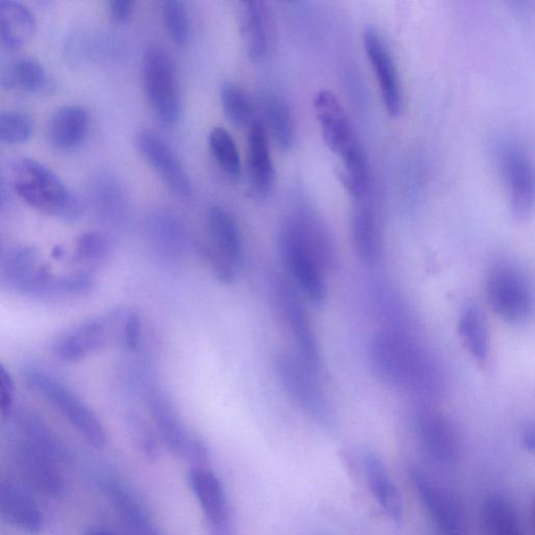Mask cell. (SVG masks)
Returning a JSON list of instances; mask_svg holds the SVG:
<instances>
[{
  "label": "cell",
  "instance_id": "obj_43",
  "mask_svg": "<svg viewBox=\"0 0 535 535\" xmlns=\"http://www.w3.org/2000/svg\"><path fill=\"white\" fill-rule=\"evenodd\" d=\"M521 440L524 448L533 454L535 449V430L532 421H526L522 426Z\"/></svg>",
  "mask_w": 535,
  "mask_h": 535
},
{
  "label": "cell",
  "instance_id": "obj_7",
  "mask_svg": "<svg viewBox=\"0 0 535 535\" xmlns=\"http://www.w3.org/2000/svg\"><path fill=\"white\" fill-rule=\"evenodd\" d=\"M143 83L149 105L156 118L165 125L178 122L181 98L174 66L168 54L157 46L145 52Z\"/></svg>",
  "mask_w": 535,
  "mask_h": 535
},
{
  "label": "cell",
  "instance_id": "obj_18",
  "mask_svg": "<svg viewBox=\"0 0 535 535\" xmlns=\"http://www.w3.org/2000/svg\"><path fill=\"white\" fill-rule=\"evenodd\" d=\"M366 196L356 199L352 236L358 257L367 265H376L383 257L382 228L377 209Z\"/></svg>",
  "mask_w": 535,
  "mask_h": 535
},
{
  "label": "cell",
  "instance_id": "obj_14",
  "mask_svg": "<svg viewBox=\"0 0 535 535\" xmlns=\"http://www.w3.org/2000/svg\"><path fill=\"white\" fill-rule=\"evenodd\" d=\"M511 213L518 220L528 219L534 205V172L532 161L518 146H506L500 155Z\"/></svg>",
  "mask_w": 535,
  "mask_h": 535
},
{
  "label": "cell",
  "instance_id": "obj_35",
  "mask_svg": "<svg viewBox=\"0 0 535 535\" xmlns=\"http://www.w3.org/2000/svg\"><path fill=\"white\" fill-rule=\"evenodd\" d=\"M32 133V120L25 113H0V142L10 145L23 144L29 141Z\"/></svg>",
  "mask_w": 535,
  "mask_h": 535
},
{
  "label": "cell",
  "instance_id": "obj_23",
  "mask_svg": "<svg viewBox=\"0 0 535 535\" xmlns=\"http://www.w3.org/2000/svg\"><path fill=\"white\" fill-rule=\"evenodd\" d=\"M89 127V114L83 107H62L53 114L50 121V141L59 149L78 148L85 141Z\"/></svg>",
  "mask_w": 535,
  "mask_h": 535
},
{
  "label": "cell",
  "instance_id": "obj_21",
  "mask_svg": "<svg viewBox=\"0 0 535 535\" xmlns=\"http://www.w3.org/2000/svg\"><path fill=\"white\" fill-rule=\"evenodd\" d=\"M418 434L429 456L439 463H451L459 453V437L449 418L429 414L418 425Z\"/></svg>",
  "mask_w": 535,
  "mask_h": 535
},
{
  "label": "cell",
  "instance_id": "obj_16",
  "mask_svg": "<svg viewBox=\"0 0 535 535\" xmlns=\"http://www.w3.org/2000/svg\"><path fill=\"white\" fill-rule=\"evenodd\" d=\"M147 242L157 259L168 265L183 261L188 250V234L181 220L166 209L152 212L146 219Z\"/></svg>",
  "mask_w": 535,
  "mask_h": 535
},
{
  "label": "cell",
  "instance_id": "obj_22",
  "mask_svg": "<svg viewBox=\"0 0 535 535\" xmlns=\"http://www.w3.org/2000/svg\"><path fill=\"white\" fill-rule=\"evenodd\" d=\"M206 241L237 266L243 263V243L240 228L225 208L214 205L206 215Z\"/></svg>",
  "mask_w": 535,
  "mask_h": 535
},
{
  "label": "cell",
  "instance_id": "obj_37",
  "mask_svg": "<svg viewBox=\"0 0 535 535\" xmlns=\"http://www.w3.org/2000/svg\"><path fill=\"white\" fill-rule=\"evenodd\" d=\"M111 250L109 239L99 232H88L83 235L77 244V258L92 266L103 263Z\"/></svg>",
  "mask_w": 535,
  "mask_h": 535
},
{
  "label": "cell",
  "instance_id": "obj_32",
  "mask_svg": "<svg viewBox=\"0 0 535 535\" xmlns=\"http://www.w3.org/2000/svg\"><path fill=\"white\" fill-rule=\"evenodd\" d=\"M208 147L220 169L230 178L242 173L240 152L235 138L224 128L216 127L208 135Z\"/></svg>",
  "mask_w": 535,
  "mask_h": 535
},
{
  "label": "cell",
  "instance_id": "obj_2",
  "mask_svg": "<svg viewBox=\"0 0 535 535\" xmlns=\"http://www.w3.org/2000/svg\"><path fill=\"white\" fill-rule=\"evenodd\" d=\"M14 189L20 198L37 211L75 220L82 215L81 201L68 191L61 179L40 162L22 158L12 169Z\"/></svg>",
  "mask_w": 535,
  "mask_h": 535
},
{
  "label": "cell",
  "instance_id": "obj_15",
  "mask_svg": "<svg viewBox=\"0 0 535 535\" xmlns=\"http://www.w3.org/2000/svg\"><path fill=\"white\" fill-rule=\"evenodd\" d=\"M410 478L440 535H467V525L458 505L443 488L417 468L411 469Z\"/></svg>",
  "mask_w": 535,
  "mask_h": 535
},
{
  "label": "cell",
  "instance_id": "obj_20",
  "mask_svg": "<svg viewBox=\"0 0 535 535\" xmlns=\"http://www.w3.org/2000/svg\"><path fill=\"white\" fill-rule=\"evenodd\" d=\"M109 334L106 321L95 319L79 325L64 334L55 345L59 359L74 363L101 350Z\"/></svg>",
  "mask_w": 535,
  "mask_h": 535
},
{
  "label": "cell",
  "instance_id": "obj_24",
  "mask_svg": "<svg viewBox=\"0 0 535 535\" xmlns=\"http://www.w3.org/2000/svg\"><path fill=\"white\" fill-rule=\"evenodd\" d=\"M37 30L32 11L12 0L0 2V41L8 49L18 50L29 43Z\"/></svg>",
  "mask_w": 535,
  "mask_h": 535
},
{
  "label": "cell",
  "instance_id": "obj_25",
  "mask_svg": "<svg viewBox=\"0 0 535 535\" xmlns=\"http://www.w3.org/2000/svg\"><path fill=\"white\" fill-rule=\"evenodd\" d=\"M292 218L297 224L317 262L323 271H329L335 264L336 252L331 232L321 218L309 208H299Z\"/></svg>",
  "mask_w": 535,
  "mask_h": 535
},
{
  "label": "cell",
  "instance_id": "obj_42",
  "mask_svg": "<svg viewBox=\"0 0 535 535\" xmlns=\"http://www.w3.org/2000/svg\"><path fill=\"white\" fill-rule=\"evenodd\" d=\"M134 11L132 0H112L109 3V12L111 17L118 22L127 21Z\"/></svg>",
  "mask_w": 535,
  "mask_h": 535
},
{
  "label": "cell",
  "instance_id": "obj_5",
  "mask_svg": "<svg viewBox=\"0 0 535 535\" xmlns=\"http://www.w3.org/2000/svg\"><path fill=\"white\" fill-rule=\"evenodd\" d=\"M144 400L159 436L176 457L193 464L208 461L209 450L205 441L185 427L170 398L158 385Z\"/></svg>",
  "mask_w": 535,
  "mask_h": 535
},
{
  "label": "cell",
  "instance_id": "obj_44",
  "mask_svg": "<svg viewBox=\"0 0 535 535\" xmlns=\"http://www.w3.org/2000/svg\"><path fill=\"white\" fill-rule=\"evenodd\" d=\"M86 535H109L107 532L99 529L90 530Z\"/></svg>",
  "mask_w": 535,
  "mask_h": 535
},
{
  "label": "cell",
  "instance_id": "obj_17",
  "mask_svg": "<svg viewBox=\"0 0 535 535\" xmlns=\"http://www.w3.org/2000/svg\"><path fill=\"white\" fill-rule=\"evenodd\" d=\"M248 182L258 198H267L275 185V169L267 129L259 122L250 124L248 133Z\"/></svg>",
  "mask_w": 535,
  "mask_h": 535
},
{
  "label": "cell",
  "instance_id": "obj_19",
  "mask_svg": "<svg viewBox=\"0 0 535 535\" xmlns=\"http://www.w3.org/2000/svg\"><path fill=\"white\" fill-rule=\"evenodd\" d=\"M361 458L372 496L393 522L401 523L403 519L402 499L383 460L377 453L368 449L362 451Z\"/></svg>",
  "mask_w": 535,
  "mask_h": 535
},
{
  "label": "cell",
  "instance_id": "obj_33",
  "mask_svg": "<svg viewBox=\"0 0 535 535\" xmlns=\"http://www.w3.org/2000/svg\"><path fill=\"white\" fill-rule=\"evenodd\" d=\"M220 99L224 113L232 124L242 127L252 123V102L240 85L232 82L223 83Z\"/></svg>",
  "mask_w": 535,
  "mask_h": 535
},
{
  "label": "cell",
  "instance_id": "obj_1",
  "mask_svg": "<svg viewBox=\"0 0 535 535\" xmlns=\"http://www.w3.org/2000/svg\"><path fill=\"white\" fill-rule=\"evenodd\" d=\"M314 109L325 145L340 159L341 184L354 199L364 196L369 189L368 161L350 116L328 89L316 93Z\"/></svg>",
  "mask_w": 535,
  "mask_h": 535
},
{
  "label": "cell",
  "instance_id": "obj_40",
  "mask_svg": "<svg viewBox=\"0 0 535 535\" xmlns=\"http://www.w3.org/2000/svg\"><path fill=\"white\" fill-rule=\"evenodd\" d=\"M122 338L130 353L139 351L143 338V321L138 312H126L122 327Z\"/></svg>",
  "mask_w": 535,
  "mask_h": 535
},
{
  "label": "cell",
  "instance_id": "obj_12",
  "mask_svg": "<svg viewBox=\"0 0 535 535\" xmlns=\"http://www.w3.org/2000/svg\"><path fill=\"white\" fill-rule=\"evenodd\" d=\"M135 144L139 155L177 196L189 198L193 194L188 171L164 138L145 130L137 134Z\"/></svg>",
  "mask_w": 535,
  "mask_h": 535
},
{
  "label": "cell",
  "instance_id": "obj_26",
  "mask_svg": "<svg viewBox=\"0 0 535 535\" xmlns=\"http://www.w3.org/2000/svg\"><path fill=\"white\" fill-rule=\"evenodd\" d=\"M242 32L249 58H265L269 49V10L265 2L253 0L242 4Z\"/></svg>",
  "mask_w": 535,
  "mask_h": 535
},
{
  "label": "cell",
  "instance_id": "obj_31",
  "mask_svg": "<svg viewBox=\"0 0 535 535\" xmlns=\"http://www.w3.org/2000/svg\"><path fill=\"white\" fill-rule=\"evenodd\" d=\"M265 119L276 145L284 151L295 143V123L289 105L281 98L270 96L264 102Z\"/></svg>",
  "mask_w": 535,
  "mask_h": 535
},
{
  "label": "cell",
  "instance_id": "obj_9",
  "mask_svg": "<svg viewBox=\"0 0 535 535\" xmlns=\"http://www.w3.org/2000/svg\"><path fill=\"white\" fill-rule=\"evenodd\" d=\"M487 297L493 310L511 324L527 322L533 313V293L527 277L511 266L497 268L488 278Z\"/></svg>",
  "mask_w": 535,
  "mask_h": 535
},
{
  "label": "cell",
  "instance_id": "obj_27",
  "mask_svg": "<svg viewBox=\"0 0 535 535\" xmlns=\"http://www.w3.org/2000/svg\"><path fill=\"white\" fill-rule=\"evenodd\" d=\"M0 514L14 526L38 533L41 515L36 504L25 494L9 484H0Z\"/></svg>",
  "mask_w": 535,
  "mask_h": 535
},
{
  "label": "cell",
  "instance_id": "obj_39",
  "mask_svg": "<svg viewBox=\"0 0 535 535\" xmlns=\"http://www.w3.org/2000/svg\"><path fill=\"white\" fill-rule=\"evenodd\" d=\"M129 429L139 449L150 459L158 453L157 440L152 428L141 415L131 414L128 418Z\"/></svg>",
  "mask_w": 535,
  "mask_h": 535
},
{
  "label": "cell",
  "instance_id": "obj_11",
  "mask_svg": "<svg viewBox=\"0 0 535 535\" xmlns=\"http://www.w3.org/2000/svg\"><path fill=\"white\" fill-rule=\"evenodd\" d=\"M211 535H236L225 488L218 476L205 468H194L188 475Z\"/></svg>",
  "mask_w": 535,
  "mask_h": 535
},
{
  "label": "cell",
  "instance_id": "obj_3",
  "mask_svg": "<svg viewBox=\"0 0 535 535\" xmlns=\"http://www.w3.org/2000/svg\"><path fill=\"white\" fill-rule=\"evenodd\" d=\"M370 362L377 377L392 387L425 384L428 363L405 337L395 333L378 335L370 348Z\"/></svg>",
  "mask_w": 535,
  "mask_h": 535
},
{
  "label": "cell",
  "instance_id": "obj_41",
  "mask_svg": "<svg viewBox=\"0 0 535 535\" xmlns=\"http://www.w3.org/2000/svg\"><path fill=\"white\" fill-rule=\"evenodd\" d=\"M15 397V386L8 371L0 364V413L7 414Z\"/></svg>",
  "mask_w": 535,
  "mask_h": 535
},
{
  "label": "cell",
  "instance_id": "obj_38",
  "mask_svg": "<svg viewBox=\"0 0 535 535\" xmlns=\"http://www.w3.org/2000/svg\"><path fill=\"white\" fill-rule=\"evenodd\" d=\"M15 83L22 89L37 92L46 85V73L43 66L34 59H22L13 68Z\"/></svg>",
  "mask_w": 535,
  "mask_h": 535
},
{
  "label": "cell",
  "instance_id": "obj_30",
  "mask_svg": "<svg viewBox=\"0 0 535 535\" xmlns=\"http://www.w3.org/2000/svg\"><path fill=\"white\" fill-rule=\"evenodd\" d=\"M458 332L469 352L479 363H484L490 353V334L479 307L469 306L459 319Z\"/></svg>",
  "mask_w": 535,
  "mask_h": 535
},
{
  "label": "cell",
  "instance_id": "obj_10",
  "mask_svg": "<svg viewBox=\"0 0 535 535\" xmlns=\"http://www.w3.org/2000/svg\"><path fill=\"white\" fill-rule=\"evenodd\" d=\"M275 295L298 348V359L317 375L321 364L319 348L310 318L299 294L288 279L279 278L275 285Z\"/></svg>",
  "mask_w": 535,
  "mask_h": 535
},
{
  "label": "cell",
  "instance_id": "obj_28",
  "mask_svg": "<svg viewBox=\"0 0 535 535\" xmlns=\"http://www.w3.org/2000/svg\"><path fill=\"white\" fill-rule=\"evenodd\" d=\"M481 521L484 535H525L516 508L499 495L485 500Z\"/></svg>",
  "mask_w": 535,
  "mask_h": 535
},
{
  "label": "cell",
  "instance_id": "obj_34",
  "mask_svg": "<svg viewBox=\"0 0 535 535\" xmlns=\"http://www.w3.org/2000/svg\"><path fill=\"white\" fill-rule=\"evenodd\" d=\"M162 17L166 31L177 45H184L190 37V17L181 0H168L162 4Z\"/></svg>",
  "mask_w": 535,
  "mask_h": 535
},
{
  "label": "cell",
  "instance_id": "obj_13",
  "mask_svg": "<svg viewBox=\"0 0 535 535\" xmlns=\"http://www.w3.org/2000/svg\"><path fill=\"white\" fill-rule=\"evenodd\" d=\"M363 44L372 71L378 79L384 107L395 118L401 114L404 102L398 66L386 41L375 28H366Z\"/></svg>",
  "mask_w": 535,
  "mask_h": 535
},
{
  "label": "cell",
  "instance_id": "obj_6",
  "mask_svg": "<svg viewBox=\"0 0 535 535\" xmlns=\"http://www.w3.org/2000/svg\"><path fill=\"white\" fill-rule=\"evenodd\" d=\"M278 249L285 267L302 292L307 295L313 305H323L327 298L324 271L302 237L292 216L284 222L279 231Z\"/></svg>",
  "mask_w": 535,
  "mask_h": 535
},
{
  "label": "cell",
  "instance_id": "obj_29",
  "mask_svg": "<svg viewBox=\"0 0 535 535\" xmlns=\"http://www.w3.org/2000/svg\"><path fill=\"white\" fill-rule=\"evenodd\" d=\"M109 495L131 535H162L143 505L124 488L111 486Z\"/></svg>",
  "mask_w": 535,
  "mask_h": 535
},
{
  "label": "cell",
  "instance_id": "obj_8",
  "mask_svg": "<svg viewBox=\"0 0 535 535\" xmlns=\"http://www.w3.org/2000/svg\"><path fill=\"white\" fill-rule=\"evenodd\" d=\"M274 370L290 399L321 424L333 421V409L319 386L315 374L304 363L287 353L274 357Z\"/></svg>",
  "mask_w": 535,
  "mask_h": 535
},
{
  "label": "cell",
  "instance_id": "obj_36",
  "mask_svg": "<svg viewBox=\"0 0 535 535\" xmlns=\"http://www.w3.org/2000/svg\"><path fill=\"white\" fill-rule=\"evenodd\" d=\"M197 249L203 263L211 269L221 284L231 285L237 281L239 266L230 261L206 240L200 242Z\"/></svg>",
  "mask_w": 535,
  "mask_h": 535
},
{
  "label": "cell",
  "instance_id": "obj_4",
  "mask_svg": "<svg viewBox=\"0 0 535 535\" xmlns=\"http://www.w3.org/2000/svg\"><path fill=\"white\" fill-rule=\"evenodd\" d=\"M25 376L29 385L49 400L88 444L98 449L106 446L107 433L100 418L75 393L44 371L30 368Z\"/></svg>",
  "mask_w": 535,
  "mask_h": 535
}]
</instances>
